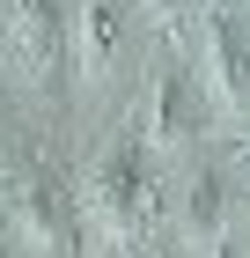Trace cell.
Masks as SVG:
<instances>
[{"label":"cell","instance_id":"6da1fadb","mask_svg":"<svg viewBox=\"0 0 250 258\" xmlns=\"http://www.w3.org/2000/svg\"><path fill=\"white\" fill-rule=\"evenodd\" d=\"M89 199H96V214L111 221L118 236L147 229V214H154V184H147V170H140V148H111V155L96 162V177H89Z\"/></svg>","mask_w":250,"mask_h":258},{"label":"cell","instance_id":"7a4b0ae2","mask_svg":"<svg viewBox=\"0 0 250 258\" xmlns=\"http://www.w3.org/2000/svg\"><path fill=\"white\" fill-rule=\"evenodd\" d=\"M206 59H213V96L228 111H250V30L235 15L206 22Z\"/></svg>","mask_w":250,"mask_h":258},{"label":"cell","instance_id":"3957f363","mask_svg":"<svg viewBox=\"0 0 250 258\" xmlns=\"http://www.w3.org/2000/svg\"><path fill=\"white\" fill-rule=\"evenodd\" d=\"M8 192H15V221L30 229V243L59 251V243H66V214H59V192H52V177H44L37 162H22Z\"/></svg>","mask_w":250,"mask_h":258},{"label":"cell","instance_id":"277c9868","mask_svg":"<svg viewBox=\"0 0 250 258\" xmlns=\"http://www.w3.org/2000/svg\"><path fill=\"white\" fill-rule=\"evenodd\" d=\"M192 133H199V89L184 74H162L154 81V148H177Z\"/></svg>","mask_w":250,"mask_h":258},{"label":"cell","instance_id":"5b68a950","mask_svg":"<svg viewBox=\"0 0 250 258\" xmlns=\"http://www.w3.org/2000/svg\"><path fill=\"white\" fill-rule=\"evenodd\" d=\"M111 59H118V15L103 8V0H81V67L103 74Z\"/></svg>","mask_w":250,"mask_h":258},{"label":"cell","instance_id":"8992f818","mask_svg":"<svg viewBox=\"0 0 250 258\" xmlns=\"http://www.w3.org/2000/svg\"><path fill=\"white\" fill-rule=\"evenodd\" d=\"M8 22H15V52L22 59H44L52 52V0H8Z\"/></svg>","mask_w":250,"mask_h":258},{"label":"cell","instance_id":"52a82bcc","mask_svg":"<svg viewBox=\"0 0 250 258\" xmlns=\"http://www.w3.org/2000/svg\"><path fill=\"white\" fill-rule=\"evenodd\" d=\"M213 221H221V177L199 170L192 177V229H213Z\"/></svg>","mask_w":250,"mask_h":258}]
</instances>
